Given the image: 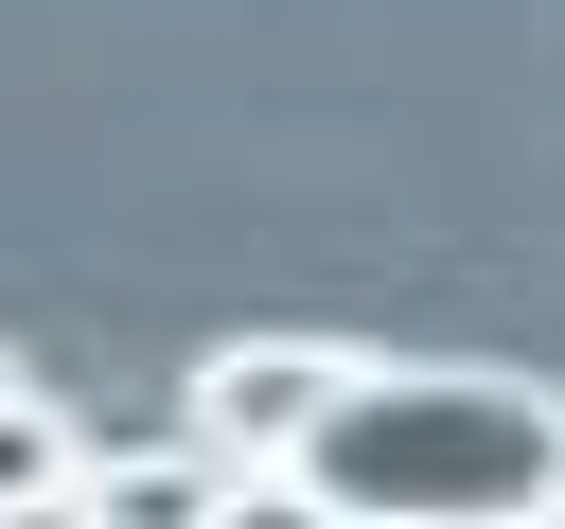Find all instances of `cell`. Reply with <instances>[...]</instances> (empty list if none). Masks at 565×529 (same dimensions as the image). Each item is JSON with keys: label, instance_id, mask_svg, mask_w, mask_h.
I'll return each instance as SVG.
<instances>
[{"label": "cell", "instance_id": "cell-1", "mask_svg": "<svg viewBox=\"0 0 565 529\" xmlns=\"http://www.w3.org/2000/svg\"><path fill=\"white\" fill-rule=\"evenodd\" d=\"M300 529H530L565 511V388L477 353H335L318 423L265 458Z\"/></svg>", "mask_w": 565, "mask_h": 529}, {"label": "cell", "instance_id": "cell-2", "mask_svg": "<svg viewBox=\"0 0 565 529\" xmlns=\"http://www.w3.org/2000/svg\"><path fill=\"white\" fill-rule=\"evenodd\" d=\"M318 388H335V353H318V335H230V353L194 370V423H177V441H212L230 476H265V458L318 423Z\"/></svg>", "mask_w": 565, "mask_h": 529}, {"label": "cell", "instance_id": "cell-3", "mask_svg": "<svg viewBox=\"0 0 565 529\" xmlns=\"http://www.w3.org/2000/svg\"><path fill=\"white\" fill-rule=\"evenodd\" d=\"M230 511V458L212 441H141V458H88L71 476V529H212Z\"/></svg>", "mask_w": 565, "mask_h": 529}, {"label": "cell", "instance_id": "cell-4", "mask_svg": "<svg viewBox=\"0 0 565 529\" xmlns=\"http://www.w3.org/2000/svg\"><path fill=\"white\" fill-rule=\"evenodd\" d=\"M0 388H35V370H18V353H0Z\"/></svg>", "mask_w": 565, "mask_h": 529}, {"label": "cell", "instance_id": "cell-5", "mask_svg": "<svg viewBox=\"0 0 565 529\" xmlns=\"http://www.w3.org/2000/svg\"><path fill=\"white\" fill-rule=\"evenodd\" d=\"M530 529H565V511H530Z\"/></svg>", "mask_w": 565, "mask_h": 529}]
</instances>
